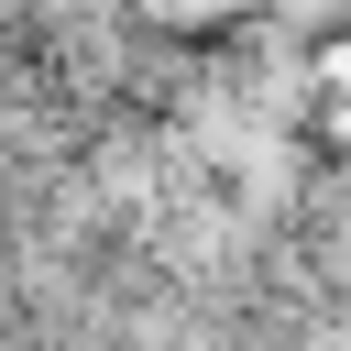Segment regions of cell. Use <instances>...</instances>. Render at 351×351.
I'll return each instance as SVG.
<instances>
[{
  "label": "cell",
  "instance_id": "obj_1",
  "mask_svg": "<svg viewBox=\"0 0 351 351\" xmlns=\"http://www.w3.org/2000/svg\"><path fill=\"white\" fill-rule=\"evenodd\" d=\"M263 0H132L143 33H176V44H208V33H241Z\"/></svg>",
  "mask_w": 351,
  "mask_h": 351
}]
</instances>
